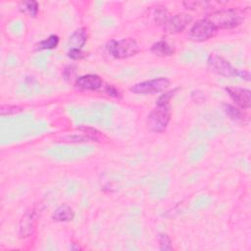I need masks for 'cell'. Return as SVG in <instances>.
<instances>
[{"label": "cell", "mask_w": 251, "mask_h": 251, "mask_svg": "<svg viewBox=\"0 0 251 251\" xmlns=\"http://www.w3.org/2000/svg\"><path fill=\"white\" fill-rule=\"evenodd\" d=\"M216 29H229L239 25L243 22V13L235 8L221 9L207 15L205 18Z\"/></svg>", "instance_id": "cell-1"}, {"label": "cell", "mask_w": 251, "mask_h": 251, "mask_svg": "<svg viewBox=\"0 0 251 251\" xmlns=\"http://www.w3.org/2000/svg\"><path fill=\"white\" fill-rule=\"evenodd\" d=\"M172 117L170 103L157 104L147 117V127L153 132H163L166 130Z\"/></svg>", "instance_id": "cell-2"}, {"label": "cell", "mask_w": 251, "mask_h": 251, "mask_svg": "<svg viewBox=\"0 0 251 251\" xmlns=\"http://www.w3.org/2000/svg\"><path fill=\"white\" fill-rule=\"evenodd\" d=\"M106 49L113 58L122 60L136 55L139 51V46L133 38H123L110 40L106 45Z\"/></svg>", "instance_id": "cell-3"}, {"label": "cell", "mask_w": 251, "mask_h": 251, "mask_svg": "<svg viewBox=\"0 0 251 251\" xmlns=\"http://www.w3.org/2000/svg\"><path fill=\"white\" fill-rule=\"evenodd\" d=\"M170 84H171V81L168 77L160 76L153 79L135 83L129 88V91L134 94H143V95L156 94L167 89L170 86Z\"/></svg>", "instance_id": "cell-4"}, {"label": "cell", "mask_w": 251, "mask_h": 251, "mask_svg": "<svg viewBox=\"0 0 251 251\" xmlns=\"http://www.w3.org/2000/svg\"><path fill=\"white\" fill-rule=\"evenodd\" d=\"M207 67L210 72L222 76H238L239 70L235 69L227 60L215 53L209 55L207 60Z\"/></svg>", "instance_id": "cell-5"}, {"label": "cell", "mask_w": 251, "mask_h": 251, "mask_svg": "<svg viewBox=\"0 0 251 251\" xmlns=\"http://www.w3.org/2000/svg\"><path fill=\"white\" fill-rule=\"evenodd\" d=\"M216 33H217L216 27L207 20L202 19L197 21L190 27L188 31V37L192 41L203 42L214 37Z\"/></svg>", "instance_id": "cell-6"}, {"label": "cell", "mask_w": 251, "mask_h": 251, "mask_svg": "<svg viewBox=\"0 0 251 251\" xmlns=\"http://www.w3.org/2000/svg\"><path fill=\"white\" fill-rule=\"evenodd\" d=\"M226 91L228 93L232 101L241 109H249L251 106V91L248 88L227 86Z\"/></svg>", "instance_id": "cell-7"}, {"label": "cell", "mask_w": 251, "mask_h": 251, "mask_svg": "<svg viewBox=\"0 0 251 251\" xmlns=\"http://www.w3.org/2000/svg\"><path fill=\"white\" fill-rule=\"evenodd\" d=\"M192 17L186 13H179L169 19L164 25V28L169 33H178L185 29L191 23Z\"/></svg>", "instance_id": "cell-8"}, {"label": "cell", "mask_w": 251, "mask_h": 251, "mask_svg": "<svg viewBox=\"0 0 251 251\" xmlns=\"http://www.w3.org/2000/svg\"><path fill=\"white\" fill-rule=\"evenodd\" d=\"M102 84H103L102 78L99 75H93V74L81 75L77 77L75 81V88L79 90H91V91L98 90L99 88L102 87Z\"/></svg>", "instance_id": "cell-9"}, {"label": "cell", "mask_w": 251, "mask_h": 251, "mask_svg": "<svg viewBox=\"0 0 251 251\" xmlns=\"http://www.w3.org/2000/svg\"><path fill=\"white\" fill-rule=\"evenodd\" d=\"M35 218H36L35 209H30L29 211L25 212V214L23 216L20 223L21 237H27L32 234L35 226Z\"/></svg>", "instance_id": "cell-10"}, {"label": "cell", "mask_w": 251, "mask_h": 251, "mask_svg": "<svg viewBox=\"0 0 251 251\" xmlns=\"http://www.w3.org/2000/svg\"><path fill=\"white\" fill-rule=\"evenodd\" d=\"M87 40L86 29L81 27L74 31L68 41V46L71 49H81Z\"/></svg>", "instance_id": "cell-11"}, {"label": "cell", "mask_w": 251, "mask_h": 251, "mask_svg": "<svg viewBox=\"0 0 251 251\" xmlns=\"http://www.w3.org/2000/svg\"><path fill=\"white\" fill-rule=\"evenodd\" d=\"M75 218V212L68 204L59 206L52 214V219L55 222H70Z\"/></svg>", "instance_id": "cell-12"}, {"label": "cell", "mask_w": 251, "mask_h": 251, "mask_svg": "<svg viewBox=\"0 0 251 251\" xmlns=\"http://www.w3.org/2000/svg\"><path fill=\"white\" fill-rule=\"evenodd\" d=\"M151 52L160 57H168L175 53V48L167 41L159 40L151 46Z\"/></svg>", "instance_id": "cell-13"}, {"label": "cell", "mask_w": 251, "mask_h": 251, "mask_svg": "<svg viewBox=\"0 0 251 251\" xmlns=\"http://www.w3.org/2000/svg\"><path fill=\"white\" fill-rule=\"evenodd\" d=\"M19 9L22 13L27 15L28 17L34 18L38 13V3L33 0L23 1L19 4Z\"/></svg>", "instance_id": "cell-14"}, {"label": "cell", "mask_w": 251, "mask_h": 251, "mask_svg": "<svg viewBox=\"0 0 251 251\" xmlns=\"http://www.w3.org/2000/svg\"><path fill=\"white\" fill-rule=\"evenodd\" d=\"M223 108L225 113L229 117L230 120L234 122H239L244 119V114L237 107L230 104H224Z\"/></svg>", "instance_id": "cell-15"}, {"label": "cell", "mask_w": 251, "mask_h": 251, "mask_svg": "<svg viewBox=\"0 0 251 251\" xmlns=\"http://www.w3.org/2000/svg\"><path fill=\"white\" fill-rule=\"evenodd\" d=\"M59 43V37L56 34H52L46 39H43L37 44L38 50H46V49H54L57 47Z\"/></svg>", "instance_id": "cell-16"}, {"label": "cell", "mask_w": 251, "mask_h": 251, "mask_svg": "<svg viewBox=\"0 0 251 251\" xmlns=\"http://www.w3.org/2000/svg\"><path fill=\"white\" fill-rule=\"evenodd\" d=\"M22 111H23V108L20 106H16V105H1V107H0V115L2 117L15 115Z\"/></svg>", "instance_id": "cell-17"}, {"label": "cell", "mask_w": 251, "mask_h": 251, "mask_svg": "<svg viewBox=\"0 0 251 251\" xmlns=\"http://www.w3.org/2000/svg\"><path fill=\"white\" fill-rule=\"evenodd\" d=\"M160 250H172V240L167 233H160L158 236Z\"/></svg>", "instance_id": "cell-18"}, {"label": "cell", "mask_w": 251, "mask_h": 251, "mask_svg": "<svg viewBox=\"0 0 251 251\" xmlns=\"http://www.w3.org/2000/svg\"><path fill=\"white\" fill-rule=\"evenodd\" d=\"M78 129H79V130H82L83 132H85V133H86L85 135H87L91 140L98 141L99 139L103 138V135H102L97 129H95V128H93V127L81 126V127H79Z\"/></svg>", "instance_id": "cell-19"}, {"label": "cell", "mask_w": 251, "mask_h": 251, "mask_svg": "<svg viewBox=\"0 0 251 251\" xmlns=\"http://www.w3.org/2000/svg\"><path fill=\"white\" fill-rule=\"evenodd\" d=\"M177 90V88H176V89H174V90H171V91H168V92H166V93H164V94H162L159 98H158V100H157V104H165V103H170V101H171V98L174 96V94L176 93V91Z\"/></svg>", "instance_id": "cell-20"}, {"label": "cell", "mask_w": 251, "mask_h": 251, "mask_svg": "<svg viewBox=\"0 0 251 251\" xmlns=\"http://www.w3.org/2000/svg\"><path fill=\"white\" fill-rule=\"evenodd\" d=\"M68 57L73 60H78L84 57V53L81 51V49H71L68 52Z\"/></svg>", "instance_id": "cell-21"}, {"label": "cell", "mask_w": 251, "mask_h": 251, "mask_svg": "<svg viewBox=\"0 0 251 251\" xmlns=\"http://www.w3.org/2000/svg\"><path fill=\"white\" fill-rule=\"evenodd\" d=\"M191 98L193 101L197 102V103H202L205 101L206 97L204 95V92L200 91V90H194L191 92Z\"/></svg>", "instance_id": "cell-22"}, {"label": "cell", "mask_w": 251, "mask_h": 251, "mask_svg": "<svg viewBox=\"0 0 251 251\" xmlns=\"http://www.w3.org/2000/svg\"><path fill=\"white\" fill-rule=\"evenodd\" d=\"M105 92L111 96V97H119L120 92L114 85H106L105 86Z\"/></svg>", "instance_id": "cell-23"}]
</instances>
